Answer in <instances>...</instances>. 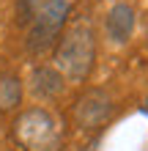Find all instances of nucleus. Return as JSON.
<instances>
[{"label": "nucleus", "instance_id": "f257e3e1", "mask_svg": "<svg viewBox=\"0 0 148 151\" xmlns=\"http://www.w3.org/2000/svg\"><path fill=\"white\" fill-rule=\"evenodd\" d=\"M52 58L66 83H85L91 77L96 63V30L88 17H77L60 30Z\"/></svg>", "mask_w": 148, "mask_h": 151}, {"label": "nucleus", "instance_id": "f03ea898", "mask_svg": "<svg viewBox=\"0 0 148 151\" xmlns=\"http://www.w3.org/2000/svg\"><path fill=\"white\" fill-rule=\"evenodd\" d=\"M11 137L19 151H58L63 143V129L55 113L47 107H28L11 124Z\"/></svg>", "mask_w": 148, "mask_h": 151}, {"label": "nucleus", "instance_id": "7ed1b4c3", "mask_svg": "<svg viewBox=\"0 0 148 151\" xmlns=\"http://www.w3.org/2000/svg\"><path fill=\"white\" fill-rule=\"evenodd\" d=\"M69 11H71L69 0H44L39 6V11L30 19V33H28V50L33 55H41L49 47H55L60 30L69 19Z\"/></svg>", "mask_w": 148, "mask_h": 151}, {"label": "nucleus", "instance_id": "20e7f679", "mask_svg": "<svg viewBox=\"0 0 148 151\" xmlns=\"http://www.w3.org/2000/svg\"><path fill=\"white\" fill-rule=\"evenodd\" d=\"M112 113H115V102H112V96L107 91H102V88H91V91H85L80 99L74 104V121L77 127L82 129H99L104 127Z\"/></svg>", "mask_w": 148, "mask_h": 151}, {"label": "nucleus", "instance_id": "39448f33", "mask_svg": "<svg viewBox=\"0 0 148 151\" xmlns=\"http://www.w3.org/2000/svg\"><path fill=\"white\" fill-rule=\"evenodd\" d=\"M137 28V14L129 3H112L107 17H104V33L112 44H126L134 36Z\"/></svg>", "mask_w": 148, "mask_h": 151}, {"label": "nucleus", "instance_id": "423d86ee", "mask_svg": "<svg viewBox=\"0 0 148 151\" xmlns=\"http://www.w3.org/2000/svg\"><path fill=\"white\" fill-rule=\"evenodd\" d=\"M66 88L63 74L58 72L55 66H36L30 74V91L39 96V99H58Z\"/></svg>", "mask_w": 148, "mask_h": 151}, {"label": "nucleus", "instance_id": "0eeeda50", "mask_svg": "<svg viewBox=\"0 0 148 151\" xmlns=\"http://www.w3.org/2000/svg\"><path fill=\"white\" fill-rule=\"evenodd\" d=\"M25 96V83L19 74L14 72H3L0 74V115H8L14 110H19Z\"/></svg>", "mask_w": 148, "mask_h": 151}, {"label": "nucleus", "instance_id": "6e6552de", "mask_svg": "<svg viewBox=\"0 0 148 151\" xmlns=\"http://www.w3.org/2000/svg\"><path fill=\"white\" fill-rule=\"evenodd\" d=\"M41 0H16V11H19V22H30L33 14L39 11Z\"/></svg>", "mask_w": 148, "mask_h": 151}]
</instances>
